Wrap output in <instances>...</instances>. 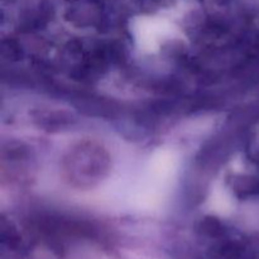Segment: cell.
<instances>
[{
  "mask_svg": "<svg viewBox=\"0 0 259 259\" xmlns=\"http://www.w3.org/2000/svg\"><path fill=\"white\" fill-rule=\"evenodd\" d=\"M199 230L205 234L206 237L210 238H218L222 237L224 234V225L220 222L219 219L212 217H206L200 222L199 224Z\"/></svg>",
  "mask_w": 259,
  "mask_h": 259,
  "instance_id": "obj_1",
  "label": "cell"
},
{
  "mask_svg": "<svg viewBox=\"0 0 259 259\" xmlns=\"http://www.w3.org/2000/svg\"><path fill=\"white\" fill-rule=\"evenodd\" d=\"M244 249L238 242H225L217 248V255L220 259H242Z\"/></svg>",
  "mask_w": 259,
  "mask_h": 259,
  "instance_id": "obj_2",
  "label": "cell"
}]
</instances>
